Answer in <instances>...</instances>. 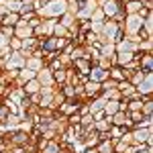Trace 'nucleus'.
Here are the masks:
<instances>
[{"label":"nucleus","instance_id":"18","mask_svg":"<svg viewBox=\"0 0 153 153\" xmlns=\"http://www.w3.org/2000/svg\"><path fill=\"white\" fill-rule=\"evenodd\" d=\"M57 112H59V114H63V117H71L74 112H78V104H76L74 100H65V102L57 108Z\"/></svg>","mask_w":153,"mask_h":153},{"label":"nucleus","instance_id":"12","mask_svg":"<svg viewBox=\"0 0 153 153\" xmlns=\"http://www.w3.org/2000/svg\"><path fill=\"white\" fill-rule=\"evenodd\" d=\"M114 49H117V53H123V51H127V53H137V51H139V45H137V43H131L129 39H125V35H123V39L114 43Z\"/></svg>","mask_w":153,"mask_h":153},{"label":"nucleus","instance_id":"31","mask_svg":"<svg viewBox=\"0 0 153 153\" xmlns=\"http://www.w3.org/2000/svg\"><path fill=\"white\" fill-rule=\"evenodd\" d=\"M35 76H37V71H31V70H27V68L19 70V80L23 84H27L29 80H35Z\"/></svg>","mask_w":153,"mask_h":153},{"label":"nucleus","instance_id":"46","mask_svg":"<svg viewBox=\"0 0 153 153\" xmlns=\"http://www.w3.org/2000/svg\"><path fill=\"white\" fill-rule=\"evenodd\" d=\"M135 153H153V147L143 143V145H137V147H135Z\"/></svg>","mask_w":153,"mask_h":153},{"label":"nucleus","instance_id":"53","mask_svg":"<svg viewBox=\"0 0 153 153\" xmlns=\"http://www.w3.org/2000/svg\"><path fill=\"white\" fill-rule=\"evenodd\" d=\"M82 153H98V149H96V147H86Z\"/></svg>","mask_w":153,"mask_h":153},{"label":"nucleus","instance_id":"48","mask_svg":"<svg viewBox=\"0 0 153 153\" xmlns=\"http://www.w3.org/2000/svg\"><path fill=\"white\" fill-rule=\"evenodd\" d=\"M39 100H41L39 92H37V94H31V96H29V102H31V104H37V106H39Z\"/></svg>","mask_w":153,"mask_h":153},{"label":"nucleus","instance_id":"32","mask_svg":"<svg viewBox=\"0 0 153 153\" xmlns=\"http://www.w3.org/2000/svg\"><path fill=\"white\" fill-rule=\"evenodd\" d=\"M129 118H131V123H133L135 127H141L143 123H145V118H147V117H143L141 110H137V112H129Z\"/></svg>","mask_w":153,"mask_h":153},{"label":"nucleus","instance_id":"33","mask_svg":"<svg viewBox=\"0 0 153 153\" xmlns=\"http://www.w3.org/2000/svg\"><path fill=\"white\" fill-rule=\"evenodd\" d=\"M143 78H145V71H141V70H133V71H131V78L127 80V82H131L133 86H139V82H141Z\"/></svg>","mask_w":153,"mask_h":153},{"label":"nucleus","instance_id":"23","mask_svg":"<svg viewBox=\"0 0 153 153\" xmlns=\"http://www.w3.org/2000/svg\"><path fill=\"white\" fill-rule=\"evenodd\" d=\"M23 90H25V94H27V96L37 94V92H41V84L37 82V80H29L27 84H23Z\"/></svg>","mask_w":153,"mask_h":153},{"label":"nucleus","instance_id":"2","mask_svg":"<svg viewBox=\"0 0 153 153\" xmlns=\"http://www.w3.org/2000/svg\"><path fill=\"white\" fill-rule=\"evenodd\" d=\"M68 12V4H65V0H49L47 4L41 8V10H37L35 14L39 19H55L57 21L61 14H65Z\"/></svg>","mask_w":153,"mask_h":153},{"label":"nucleus","instance_id":"49","mask_svg":"<svg viewBox=\"0 0 153 153\" xmlns=\"http://www.w3.org/2000/svg\"><path fill=\"white\" fill-rule=\"evenodd\" d=\"M41 21H43V19H39V16H33V19H31V21H29V23H27V25H29L31 29H35V27H37V25H39V23H41Z\"/></svg>","mask_w":153,"mask_h":153},{"label":"nucleus","instance_id":"22","mask_svg":"<svg viewBox=\"0 0 153 153\" xmlns=\"http://www.w3.org/2000/svg\"><path fill=\"white\" fill-rule=\"evenodd\" d=\"M100 57H106V59H112L114 57V53H117V49H114V43H104V45H100Z\"/></svg>","mask_w":153,"mask_h":153},{"label":"nucleus","instance_id":"43","mask_svg":"<svg viewBox=\"0 0 153 153\" xmlns=\"http://www.w3.org/2000/svg\"><path fill=\"white\" fill-rule=\"evenodd\" d=\"M96 65L98 68H102V70H110L114 63H112V59H106V57H98V61H96Z\"/></svg>","mask_w":153,"mask_h":153},{"label":"nucleus","instance_id":"41","mask_svg":"<svg viewBox=\"0 0 153 153\" xmlns=\"http://www.w3.org/2000/svg\"><path fill=\"white\" fill-rule=\"evenodd\" d=\"M102 21H106L104 12H102V8H96V10L92 12V16H90V23H102Z\"/></svg>","mask_w":153,"mask_h":153},{"label":"nucleus","instance_id":"11","mask_svg":"<svg viewBox=\"0 0 153 153\" xmlns=\"http://www.w3.org/2000/svg\"><path fill=\"white\" fill-rule=\"evenodd\" d=\"M86 78H88L90 82H98V84H102L104 80H108V70H102V68H98V65H92Z\"/></svg>","mask_w":153,"mask_h":153},{"label":"nucleus","instance_id":"27","mask_svg":"<svg viewBox=\"0 0 153 153\" xmlns=\"http://www.w3.org/2000/svg\"><path fill=\"white\" fill-rule=\"evenodd\" d=\"M104 102H106V98H104V96H98V98H92V100L88 102V110H90V112H96V110H102V108H104Z\"/></svg>","mask_w":153,"mask_h":153},{"label":"nucleus","instance_id":"51","mask_svg":"<svg viewBox=\"0 0 153 153\" xmlns=\"http://www.w3.org/2000/svg\"><path fill=\"white\" fill-rule=\"evenodd\" d=\"M92 117H94V120H100V118H104V110H96V112H92Z\"/></svg>","mask_w":153,"mask_h":153},{"label":"nucleus","instance_id":"24","mask_svg":"<svg viewBox=\"0 0 153 153\" xmlns=\"http://www.w3.org/2000/svg\"><path fill=\"white\" fill-rule=\"evenodd\" d=\"M98 153H112L114 151V141L112 139H102V141L96 145Z\"/></svg>","mask_w":153,"mask_h":153},{"label":"nucleus","instance_id":"52","mask_svg":"<svg viewBox=\"0 0 153 153\" xmlns=\"http://www.w3.org/2000/svg\"><path fill=\"white\" fill-rule=\"evenodd\" d=\"M8 96V86H2L0 84V98H6Z\"/></svg>","mask_w":153,"mask_h":153},{"label":"nucleus","instance_id":"28","mask_svg":"<svg viewBox=\"0 0 153 153\" xmlns=\"http://www.w3.org/2000/svg\"><path fill=\"white\" fill-rule=\"evenodd\" d=\"M104 114L106 117H112V114H117L118 112V100H106L104 102Z\"/></svg>","mask_w":153,"mask_h":153},{"label":"nucleus","instance_id":"13","mask_svg":"<svg viewBox=\"0 0 153 153\" xmlns=\"http://www.w3.org/2000/svg\"><path fill=\"white\" fill-rule=\"evenodd\" d=\"M139 55V70L141 71H153V53H143V51H137Z\"/></svg>","mask_w":153,"mask_h":153},{"label":"nucleus","instance_id":"6","mask_svg":"<svg viewBox=\"0 0 153 153\" xmlns=\"http://www.w3.org/2000/svg\"><path fill=\"white\" fill-rule=\"evenodd\" d=\"M35 80L41 84V88H51V86L55 84V82H53V74H51V70H49L47 65H45V68H41V70L37 71Z\"/></svg>","mask_w":153,"mask_h":153},{"label":"nucleus","instance_id":"1","mask_svg":"<svg viewBox=\"0 0 153 153\" xmlns=\"http://www.w3.org/2000/svg\"><path fill=\"white\" fill-rule=\"evenodd\" d=\"M125 35V31L118 27V23H114L112 19H106L104 23H102V31H100V43L104 45V43H117L120 41Z\"/></svg>","mask_w":153,"mask_h":153},{"label":"nucleus","instance_id":"39","mask_svg":"<svg viewBox=\"0 0 153 153\" xmlns=\"http://www.w3.org/2000/svg\"><path fill=\"white\" fill-rule=\"evenodd\" d=\"M53 82L59 84V86H63V84H65V70H57V71H53Z\"/></svg>","mask_w":153,"mask_h":153},{"label":"nucleus","instance_id":"47","mask_svg":"<svg viewBox=\"0 0 153 153\" xmlns=\"http://www.w3.org/2000/svg\"><path fill=\"white\" fill-rule=\"evenodd\" d=\"M125 16H127V12L123 10V6H120V8H118V12L112 16V21H114V23H123V21H125Z\"/></svg>","mask_w":153,"mask_h":153},{"label":"nucleus","instance_id":"16","mask_svg":"<svg viewBox=\"0 0 153 153\" xmlns=\"http://www.w3.org/2000/svg\"><path fill=\"white\" fill-rule=\"evenodd\" d=\"M120 8V0H108L104 6H102V12H104V19H112L114 14Z\"/></svg>","mask_w":153,"mask_h":153},{"label":"nucleus","instance_id":"14","mask_svg":"<svg viewBox=\"0 0 153 153\" xmlns=\"http://www.w3.org/2000/svg\"><path fill=\"white\" fill-rule=\"evenodd\" d=\"M14 37L21 39V41L23 39H29V37H33V29L25 23V21H19V25L14 27Z\"/></svg>","mask_w":153,"mask_h":153},{"label":"nucleus","instance_id":"45","mask_svg":"<svg viewBox=\"0 0 153 153\" xmlns=\"http://www.w3.org/2000/svg\"><path fill=\"white\" fill-rule=\"evenodd\" d=\"M80 120H82V114H80V112H74L71 117H68V123H70V127H74V125H80Z\"/></svg>","mask_w":153,"mask_h":153},{"label":"nucleus","instance_id":"17","mask_svg":"<svg viewBox=\"0 0 153 153\" xmlns=\"http://www.w3.org/2000/svg\"><path fill=\"white\" fill-rule=\"evenodd\" d=\"M74 70H76V74H82V76H88V71H90V68H92V63L88 61V59H74V65H71Z\"/></svg>","mask_w":153,"mask_h":153},{"label":"nucleus","instance_id":"15","mask_svg":"<svg viewBox=\"0 0 153 153\" xmlns=\"http://www.w3.org/2000/svg\"><path fill=\"white\" fill-rule=\"evenodd\" d=\"M84 94L92 100V98L102 96V88H100V84H98V82H90V80H88V82L84 84Z\"/></svg>","mask_w":153,"mask_h":153},{"label":"nucleus","instance_id":"3","mask_svg":"<svg viewBox=\"0 0 153 153\" xmlns=\"http://www.w3.org/2000/svg\"><path fill=\"white\" fill-rule=\"evenodd\" d=\"M143 21L145 19H143L141 14H127L125 21H123V25H125V35H137L143 27Z\"/></svg>","mask_w":153,"mask_h":153},{"label":"nucleus","instance_id":"54","mask_svg":"<svg viewBox=\"0 0 153 153\" xmlns=\"http://www.w3.org/2000/svg\"><path fill=\"white\" fill-rule=\"evenodd\" d=\"M0 14H4V8H2V6H0Z\"/></svg>","mask_w":153,"mask_h":153},{"label":"nucleus","instance_id":"44","mask_svg":"<svg viewBox=\"0 0 153 153\" xmlns=\"http://www.w3.org/2000/svg\"><path fill=\"white\" fill-rule=\"evenodd\" d=\"M0 33L6 37V39H10V37H14V27H6V25H2V27H0Z\"/></svg>","mask_w":153,"mask_h":153},{"label":"nucleus","instance_id":"50","mask_svg":"<svg viewBox=\"0 0 153 153\" xmlns=\"http://www.w3.org/2000/svg\"><path fill=\"white\" fill-rule=\"evenodd\" d=\"M6 47H8V39L0 33V51H2V49H6Z\"/></svg>","mask_w":153,"mask_h":153},{"label":"nucleus","instance_id":"55","mask_svg":"<svg viewBox=\"0 0 153 153\" xmlns=\"http://www.w3.org/2000/svg\"><path fill=\"white\" fill-rule=\"evenodd\" d=\"M80 2H84V0H80Z\"/></svg>","mask_w":153,"mask_h":153},{"label":"nucleus","instance_id":"29","mask_svg":"<svg viewBox=\"0 0 153 153\" xmlns=\"http://www.w3.org/2000/svg\"><path fill=\"white\" fill-rule=\"evenodd\" d=\"M53 37H57V39H70V31L63 25L55 23V27H53Z\"/></svg>","mask_w":153,"mask_h":153},{"label":"nucleus","instance_id":"56","mask_svg":"<svg viewBox=\"0 0 153 153\" xmlns=\"http://www.w3.org/2000/svg\"><path fill=\"white\" fill-rule=\"evenodd\" d=\"M112 153H114V151H112Z\"/></svg>","mask_w":153,"mask_h":153},{"label":"nucleus","instance_id":"21","mask_svg":"<svg viewBox=\"0 0 153 153\" xmlns=\"http://www.w3.org/2000/svg\"><path fill=\"white\" fill-rule=\"evenodd\" d=\"M57 23H59V25H63L65 29H71L74 25L78 23V19H76V14H71V12H65V14H61V16L57 19Z\"/></svg>","mask_w":153,"mask_h":153},{"label":"nucleus","instance_id":"9","mask_svg":"<svg viewBox=\"0 0 153 153\" xmlns=\"http://www.w3.org/2000/svg\"><path fill=\"white\" fill-rule=\"evenodd\" d=\"M110 123H112L114 127H125V129H129V131L135 127V125L131 123V118H129V112H120V110H118L117 114L110 117Z\"/></svg>","mask_w":153,"mask_h":153},{"label":"nucleus","instance_id":"30","mask_svg":"<svg viewBox=\"0 0 153 153\" xmlns=\"http://www.w3.org/2000/svg\"><path fill=\"white\" fill-rule=\"evenodd\" d=\"M141 112H143V117H151V112H153V102H151V96H143V106H141Z\"/></svg>","mask_w":153,"mask_h":153},{"label":"nucleus","instance_id":"20","mask_svg":"<svg viewBox=\"0 0 153 153\" xmlns=\"http://www.w3.org/2000/svg\"><path fill=\"white\" fill-rule=\"evenodd\" d=\"M110 127H112L110 117H104V118H100V120H94V131H98V133H108Z\"/></svg>","mask_w":153,"mask_h":153},{"label":"nucleus","instance_id":"10","mask_svg":"<svg viewBox=\"0 0 153 153\" xmlns=\"http://www.w3.org/2000/svg\"><path fill=\"white\" fill-rule=\"evenodd\" d=\"M31 139V135L27 133V131H19L14 129L12 131V137H10V147H25L27 143Z\"/></svg>","mask_w":153,"mask_h":153},{"label":"nucleus","instance_id":"40","mask_svg":"<svg viewBox=\"0 0 153 153\" xmlns=\"http://www.w3.org/2000/svg\"><path fill=\"white\" fill-rule=\"evenodd\" d=\"M102 96H104L106 100H120V98H123V96H120V92H118V88L108 90V92H102Z\"/></svg>","mask_w":153,"mask_h":153},{"label":"nucleus","instance_id":"4","mask_svg":"<svg viewBox=\"0 0 153 153\" xmlns=\"http://www.w3.org/2000/svg\"><path fill=\"white\" fill-rule=\"evenodd\" d=\"M96 8H98L96 0H84L82 4H80V10L76 12V19L78 21H90V16H92V12Z\"/></svg>","mask_w":153,"mask_h":153},{"label":"nucleus","instance_id":"42","mask_svg":"<svg viewBox=\"0 0 153 153\" xmlns=\"http://www.w3.org/2000/svg\"><path fill=\"white\" fill-rule=\"evenodd\" d=\"M117 86H118V82H114V80H110V78H108V80H104V82L100 84L102 92H108V90H114Z\"/></svg>","mask_w":153,"mask_h":153},{"label":"nucleus","instance_id":"5","mask_svg":"<svg viewBox=\"0 0 153 153\" xmlns=\"http://www.w3.org/2000/svg\"><path fill=\"white\" fill-rule=\"evenodd\" d=\"M137 88V94L141 96H151L153 92V71H147L145 74V78H143L141 82H139V86H135Z\"/></svg>","mask_w":153,"mask_h":153},{"label":"nucleus","instance_id":"25","mask_svg":"<svg viewBox=\"0 0 153 153\" xmlns=\"http://www.w3.org/2000/svg\"><path fill=\"white\" fill-rule=\"evenodd\" d=\"M21 10H23V2L21 0H6L4 12H16V14H21Z\"/></svg>","mask_w":153,"mask_h":153},{"label":"nucleus","instance_id":"35","mask_svg":"<svg viewBox=\"0 0 153 153\" xmlns=\"http://www.w3.org/2000/svg\"><path fill=\"white\" fill-rule=\"evenodd\" d=\"M125 131H129V129H125V127H110V131H108V135H110V139H120L123 135H125Z\"/></svg>","mask_w":153,"mask_h":153},{"label":"nucleus","instance_id":"19","mask_svg":"<svg viewBox=\"0 0 153 153\" xmlns=\"http://www.w3.org/2000/svg\"><path fill=\"white\" fill-rule=\"evenodd\" d=\"M25 68L31 70V71H39L41 68H45V63H43V59H41V57L31 55V57H27V61H25Z\"/></svg>","mask_w":153,"mask_h":153},{"label":"nucleus","instance_id":"7","mask_svg":"<svg viewBox=\"0 0 153 153\" xmlns=\"http://www.w3.org/2000/svg\"><path fill=\"white\" fill-rule=\"evenodd\" d=\"M25 61L27 59L21 55V51H12L10 55L6 57V70H23Z\"/></svg>","mask_w":153,"mask_h":153},{"label":"nucleus","instance_id":"36","mask_svg":"<svg viewBox=\"0 0 153 153\" xmlns=\"http://www.w3.org/2000/svg\"><path fill=\"white\" fill-rule=\"evenodd\" d=\"M80 127H82V129H88V127H94V117H92V112H88V114H82V120H80Z\"/></svg>","mask_w":153,"mask_h":153},{"label":"nucleus","instance_id":"8","mask_svg":"<svg viewBox=\"0 0 153 153\" xmlns=\"http://www.w3.org/2000/svg\"><path fill=\"white\" fill-rule=\"evenodd\" d=\"M117 88H118V92H120V96H123V98H127V100H131V98H141V96L137 94V88H135L131 82H127V80L118 82Z\"/></svg>","mask_w":153,"mask_h":153},{"label":"nucleus","instance_id":"37","mask_svg":"<svg viewBox=\"0 0 153 153\" xmlns=\"http://www.w3.org/2000/svg\"><path fill=\"white\" fill-rule=\"evenodd\" d=\"M57 59H59V63H61V68H63V70H70L71 65H74V61H71V57H70V55L57 53Z\"/></svg>","mask_w":153,"mask_h":153},{"label":"nucleus","instance_id":"38","mask_svg":"<svg viewBox=\"0 0 153 153\" xmlns=\"http://www.w3.org/2000/svg\"><path fill=\"white\" fill-rule=\"evenodd\" d=\"M8 49H10V51H21V49H23V41L16 39V37H10V39H8Z\"/></svg>","mask_w":153,"mask_h":153},{"label":"nucleus","instance_id":"34","mask_svg":"<svg viewBox=\"0 0 153 153\" xmlns=\"http://www.w3.org/2000/svg\"><path fill=\"white\" fill-rule=\"evenodd\" d=\"M61 94L65 96V100H74L76 98V88L70 86V84H63L61 86Z\"/></svg>","mask_w":153,"mask_h":153},{"label":"nucleus","instance_id":"26","mask_svg":"<svg viewBox=\"0 0 153 153\" xmlns=\"http://www.w3.org/2000/svg\"><path fill=\"white\" fill-rule=\"evenodd\" d=\"M108 78L114 80V82H123V80H125V70L118 68V65H112V68L108 70Z\"/></svg>","mask_w":153,"mask_h":153}]
</instances>
